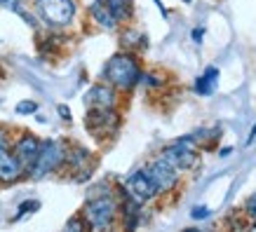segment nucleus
<instances>
[{
    "mask_svg": "<svg viewBox=\"0 0 256 232\" xmlns=\"http://www.w3.org/2000/svg\"><path fill=\"white\" fill-rule=\"evenodd\" d=\"M141 63L132 52H118L104 63L101 77L104 82L110 85L116 92H132L134 87L141 82Z\"/></svg>",
    "mask_w": 256,
    "mask_h": 232,
    "instance_id": "obj_1",
    "label": "nucleus"
},
{
    "mask_svg": "<svg viewBox=\"0 0 256 232\" xmlns=\"http://www.w3.org/2000/svg\"><path fill=\"white\" fill-rule=\"evenodd\" d=\"M118 214V200L108 190H104L99 195H92L87 204L80 211V218L85 221V228L92 232H106L110 230V225L116 221Z\"/></svg>",
    "mask_w": 256,
    "mask_h": 232,
    "instance_id": "obj_2",
    "label": "nucleus"
},
{
    "mask_svg": "<svg viewBox=\"0 0 256 232\" xmlns=\"http://www.w3.org/2000/svg\"><path fill=\"white\" fill-rule=\"evenodd\" d=\"M66 148H68V143H66V141H59V139L40 141V153L26 176L38 181V178H45V176H50V174L59 171L64 167V160H66Z\"/></svg>",
    "mask_w": 256,
    "mask_h": 232,
    "instance_id": "obj_3",
    "label": "nucleus"
},
{
    "mask_svg": "<svg viewBox=\"0 0 256 232\" xmlns=\"http://www.w3.org/2000/svg\"><path fill=\"white\" fill-rule=\"evenodd\" d=\"M36 14L52 28H66L76 19V0H36Z\"/></svg>",
    "mask_w": 256,
    "mask_h": 232,
    "instance_id": "obj_4",
    "label": "nucleus"
},
{
    "mask_svg": "<svg viewBox=\"0 0 256 232\" xmlns=\"http://www.w3.org/2000/svg\"><path fill=\"white\" fill-rule=\"evenodd\" d=\"M85 127L99 143H106L118 134L120 127V113L116 108H87Z\"/></svg>",
    "mask_w": 256,
    "mask_h": 232,
    "instance_id": "obj_5",
    "label": "nucleus"
},
{
    "mask_svg": "<svg viewBox=\"0 0 256 232\" xmlns=\"http://www.w3.org/2000/svg\"><path fill=\"white\" fill-rule=\"evenodd\" d=\"M24 176L26 171L22 169V164L16 162L14 153H12V134L10 129L0 127V186H12Z\"/></svg>",
    "mask_w": 256,
    "mask_h": 232,
    "instance_id": "obj_6",
    "label": "nucleus"
},
{
    "mask_svg": "<svg viewBox=\"0 0 256 232\" xmlns=\"http://www.w3.org/2000/svg\"><path fill=\"white\" fill-rule=\"evenodd\" d=\"M94 167H96V160H94V155L82 146H70L66 148V160H64V167L62 169L68 171V176L73 181H87V178L92 176Z\"/></svg>",
    "mask_w": 256,
    "mask_h": 232,
    "instance_id": "obj_7",
    "label": "nucleus"
},
{
    "mask_svg": "<svg viewBox=\"0 0 256 232\" xmlns=\"http://www.w3.org/2000/svg\"><path fill=\"white\" fill-rule=\"evenodd\" d=\"M164 162H170L176 171H188L198 167V153H195V143L193 139H181L178 143H172V146L162 148L160 153Z\"/></svg>",
    "mask_w": 256,
    "mask_h": 232,
    "instance_id": "obj_8",
    "label": "nucleus"
},
{
    "mask_svg": "<svg viewBox=\"0 0 256 232\" xmlns=\"http://www.w3.org/2000/svg\"><path fill=\"white\" fill-rule=\"evenodd\" d=\"M144 171L148 174V178L153 181V186L158 188V193L164 195V193H172L178 183V171L172 167L170 162H164L162 157H156L144 167Z\"/></svg>",
    "mask_w": 256,
    "mask_h": 232,
    "instance_id": "obj_9",
    "label": "nucleus"
},
{
    "mask_svg": "<svg viewBox=\"0 0 256 232\" xmlns=\"http://www.w3.org/2000/svg\"><path fill=\"white\" fill-rule=\"evenodd\" d=\"M12 153H14L16 162L22 164V169L28 174L33 162H36V157H38V153H40V139L31 132L19 134L16 139H12Z\"/></svg>",
    "mask_w": 256,
    "mask_h": 232,
    "instance_id": "obj_10",
    "label": "nucleus"
},
{
    "mask_svg": "<svg viewBox=\"0 0 256 232\" xmlns=\"http://www.w3.org/2000/svg\"><path fill=\"white\" fill-rule=\"evenodd\" d=\"M122 190L132 200H136L139 204H144V202H150L153 197H158V188L153 186V181L148 178V174L144 169H139V171H134L132 176L124 181V186H122Z\"/></svg>",
    "mask_w": 256,
    "mask_h": 232,
    "instance_id": "obj_11",
    "label": "nucleus"
},
{
    "mask_svg": "<svg viewBox=\"0 0 256 232\" xmlns=\"http://www.w3.org/2000/svg\"><path fill=\"white\" fill-rule=\"evenodd\" d=\"M87 108H118V92L110 85H94L85 94Z\"/></svg>",
    "mask_w": 256,
    "mask_h": 232,
    "instance_id": "obj_12",
    "label": "nucleus"
},
{
    "mask_svg": "<svg viewBox=\"0 0 256 232\" xmlns=\"http://www.w3.org/2000/svg\"><path fill=\"white\" fill-rule=\"evenodd\" d=\"M90 16H92V21L96 23L99 28H104V31H113V28L120 26V23L113 19V14L108 12L104 0H94L92 5H90Z\"/></svg>",
    "mask_w": 256,
    "mask_h": 232,
    "instance_id": "obj_13",
    "label": "nucleus"
},
{
    "mask_svg": "<svg viewBox=\"0 0 256 232\" xmlns=\"http://www.w3.org/2000/svg\"><path fill=\"white\" fill-rule=\"evenodd\" d=\"M108 12L118 23H130L134 19V2L132 0H104Z\"/></svg>",
    "mask_w": 256,
    "mask_h": 232,
    "instance_id": "obj_14",
    "label": "nucleus"
},
{
    "mask_svg": "<svg viewBox=\"0 0 256 232\" xmlns=\"http://www.w3.org/2000/svg\"><path fill=\"white\" fill-rule=\"evenodd\" d=\"M216 80H218V68H216V66H210V68L202 73V77H198V80H195V92L202 94V96L212 94L214 85H216Z\"/></svg>",
    "mask_w": 256,
    "mask_h": 232,
    "instance_id": "obj_15",
    "label": "nucleus"
},
{
    "mask_svg": "<svg viewBox=\"0 0 256 232\" xmlns=\"http://www.w3.org/2000/svg\"><path fill=\"white\" fill-rule=\"evenodd\" d=\"M120 45H122L124 52H136L139 47L146 45V40H144V35L136 31H132V28H127V31H122V35H120Z\"/></svg>",
    "mask_w": 256,
    "mask_h": 232,
    "instance_id": "obj_16",
    "label": "nucleus"
},
{
    "mask_svg": "<svg viewBox=\"0 0 256 232\" xmlns=\"http://www.w3.org/2000/svg\"><path fill=\"white\" fill-rule=\"evenodd\" d=\"M62 232H87L85 221L80 218V214H76V216L68 218V223H66V228H64Z\"/></svg>",
    "mask_w": 256,
    "mask_h": 232,
    "instance_id": "obj_17",
    "label": "nucleus"
},
{
    "mask_svg": "<svg viewBox=\"0 0 256 232\" xmlns=\"http://www.w3.org/2000/svg\"><path fill=\"white\" fill-rule=\"evenodd\" d=\"M38 110V103L36 101H22V103H16V113L19 115H33Z\"/></svg>",
    "mask_w": 256,
    "mask_h": 232,
    "instance_id": "obj_18",
    "label": "nucleus"
},
{
    "mask_svg": "<svg viewBox=\"0 0 256 232\" xmlns=\"http://www.w3.org/2000/svg\"><path fill=\"white\" fill-rule=\"evenodd\" d=\"M244 216L256 223V195H252L247 200V204H244Z\"/></svg>",
    "mask_w": 256,
    "mask_h": 232,
    "instance_id": "obj_19",
    "label": "nucleus"
},
{
    "mask_svg": "<svg viewBox=\"0 0 256 232\" xmlns=\"http://www.w3.org/2000/svg\"><path fill=\"white\" fill-rule=\"evenodd\" d=\"M40 207V202H24V207H19V214H16V218H22L26 211H36ZM14 218V221H16Z\"/></svg>",
    "mask_w": 256,
    "mask_h": 232,
    "instance_id": "obj_20",
    "label": "nucleus"
},
{
    "mask_svg": "<svg viewBox=\"0 0 256 232\" xmlns=\"http://www.w3.org/2000/svg\"><path fill=\"white\" fill-rule=\"evenodd\" d=\"M19 2H22V0H0V5H2V7H10V9H19Z\"/></svg>",
    "mask_w": 256,
    "mask_h": 232,
    "instance_id": "obj_21",
    "label": "nucleus"
},
{
    "mask_svg": "<svg viewBox=\"0 0 256 232\" xmlns=\"http://www.w3.org/2000/svg\"><path fill=\"white\" fill-rule=\"evenodd\" d=\"M207 214H210V211L204 209V207H200V209H193V218H207Z\"/></svg>",
    "mask_w": 256,
    "mask_h": 232,
    "instance_id": "obj_22",
    "label": "nucleus"
},
{
    "mask_svg": "<svg viewBox=\"0 0 256 232\" xmlns=\"http://www.w3.org/2000/svg\"><path fill=\"white\" fill-rule=\"evenodd\" d=\"M202 33H204V28H195V31H193V40L198 42V45L202 42Z\"/></svg>",
    "mask_w": 256,
    "mask_h": 232,
    "instance_id": "obj_23",
    "label": "nucleus"
},
{
    "mask_svg": "<svg viewBox=\"0 0 256 232\" xmlns=\"http://www.w3.org/2000/svg\"><path fill=\"white\" fill-rule=\"evenodd\" d=\"M59 113H62V117H66V120H70V113L66 106H59Z\"/></svg>",
    "mask_w": 256,
    "mask_h": 232,
    "instance_id": "obj_24",
    "label": "nucleus"
},
{
    "mask_svg": "<svg viewBox=\"0 0 256 232\" xmlns=\"http://www.w3.org/2000/svg\"><path fill=\"white\" fill-rule=\"evenodd\" d=\"M254 136H256V124H254V129H252V134H249V139H247V143H252V141H254Z\"/></svg>",
    "mask_w": 256,
    "mask_h": 232,
    "instance_id": "obj_25",
    "label": "nucleus"
},
{
    "mask_svg": "<svg viewBox=\"0 0 256 232\" xmlns=\"http://www.w3.org/2000/svg\"><path fill=\"white\" fill-rule=\"evenodd\" d=\"M247 232H256V223H254V221H252V223H249V228H247Z\"/></svg>",
    "mask_w": 256,
    "mask_h": 232,
    "instance_id": "obj_26",
    "label": "nucleus"
},
{
    "mask_svg": "<svg viewBox=\"0 0 256 232\" xmlns=\"http://www.w3.org/2000/svg\"><path fill=\"white\" fill-rule=\"evenodd\" d=\"M181 232H200L198 228H186V230H181Z\"/></svg>",
    "mask_w": 256,
    "mask_h": 232,
    "instance_id": "obj_27",
    "label": "nucleus"
},
{
    "mask_svg": "<svg viewBox=\"0 0 256 232\" xmlns=\"http://www.w3.org/2000/svg\"><path fill=\"white\" fill-rule=\"evenodd\" d=\"M184 2H190V0H184Z\"/></svg>",
    "mask_w": 256,
    "mask_h": 232,
    "instance_id": "obj_28",
    "label": "nucleus"
},
{
    "mask_svg": "<svg viewBox=\"0 0 256 232\" xmlns=\"http://www.w3.org/2000/svg\"><path fill=\"white\" fill-rule=\"evenodd\" d=\"M106 232H113V230H106Z\"/></svg>",
    "mask_w": 256,
    "mask_h": 232,
    "instance_id": "obj_29",
    "label": "nucleus"
},
{
    "mask_svg": "<svg viewBox=\"0 0 256 232\" xmlns=\"http://www.w3.org/2000/svg\"><path fill=\"white\" fill-rule=\"evenodd\" d=\"M0 75H2V70H0Z\"/></svg>",
    "mask_w": 256,
    "mask_h": 232,
    "instance_id": "obj_30",
    "label": "nucleus"
}]
</instances>
